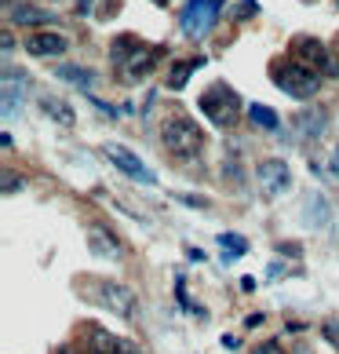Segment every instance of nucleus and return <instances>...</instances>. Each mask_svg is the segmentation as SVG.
Returning a JSON list of instances; mask_svg holds the SVG:
<instances>
[{"label":"nucleus","mask_w":339,"mask_h":354,"mask_svg":"<svg viewBox=\"0 0 339 354\" xmlns=\"http://www.w3.org/2000/svg\"><path fill=\"white\" fill-rule=\"evenodd\" d=\"M255 11H259V8H255V0H241V8H238V19H252Z\"/></svg>","instance_id":"393cba45"},{"label":"nucleus","mask_w":339,"mask_h":354,"mask_svg":"<svg viewBox=\"0 0 339 354\" xmlns=\"http://www.w3.org/2000/svg\"><path fill=\"white\" fill-rule=\"evenodd\" d=\"M41 110H44L55 124H62V128H73V124H77L73 106H70V102H62V99H55V95H41Z\"/></svg>","instance_id":"a211bd4d"},{"label":"nucleus","mask_w":339,"mask_h":354,"mask_svg":"<svg viewBox=\"0 0 339 354\" xmlns=\"http://www.w3.org/2000/svg\"><path fill=\"white\" fill-rule=\"evenodd\" d=\"M201 66H208V62H204L201 55H193V59H182V62H175V66L168 70V88H172V91H182V88H186V81H190V77L197 73Z\"/></svg>","instance_id":"f3484780"},{"label":"nucleus","mask_w":339,"mask_h":354,"mask_svg":"<svg viewBox=\"0 0 339 354\" xmlns=\"http://www.w3.org/2000/svg\"><path fill=\"white\" fill-rule=\"evenodd\" d=\"M219 245H223V263H230V259L249 252V241H244L241 234H219Z\"/></svg>","instance_id":"412c9836"},{"label":"nucleus","mask_w":339,"mask_h":354,"mask_svg":"<svg viewBox=\"0 0 339 354\" xmlns=\"http://www.w3.org/2000/svg\"><path fill=\"white\" fill-rule=\"evenodd\" d=\"M106 157H110V165L117 168V172H124L128 179L146 183V187H153V183H157V172H153V168H146V165L139 161V153H132L128 147H121V142H106Z\"/></svg>","instance_id":"9d476101"},{"label":"nucleus","mask_w":339,"mask_h":354,"mask_svg":"<svg viewBox=\"0 0 339 354\" xmlns=\"http://www.w3.org/2000/svg\"><path fill=\"white\" fill-rule=\"evenodd\" d=\"M179 201H186V205H193V208H204V205H208L204 198H193V194H179Z\"/></svg>","instance_id":"cd10ccee"},{"label":"nucleus","mask_w":339,"mask_h":354,"mask_svg":"<svg viewBox=\"0 0 339 354\" xmlns=\"http://www.w3.org/2000/svg\"><path fill=\"white\" fill-rule=\"evenodd\" d=\"M336 51H339V33H336Z\"/></svg>","instance_id":"c756f323"},{"label":"nucleus","mask_w":339,"mask_h":354,"mask_svg":"<svg viewBox=\"0 0 339 354\" xmlns=\"http://www.w3.org/2000/svg\"><path fill=\"white\" fill-rule=\"evenodd\" d=\"M336 11H339V0H336Z\"/></svg>","instance_id":"2f4dec72"},{"label":"nucleus","mask_w":339,"mask_h":354,"mask_svg":"<svg viewBox=\"0 0 339 354\" xmlns=\"http://www.w3.org/2000/svg\"><path fill=\"white\" fill-rule=\"evenodd\" d=\"M325 128H329V110L325 106H310V110L292 117V139L296 142H314L325 136Z\"/></svg>","instance_id":"9b49d317"},{"label":"nucleus","mask_w":339,"mask_h":354,"mask_svg":"<svg viewBox=\"0 0 339 354\" xmlns=\"http://www.w3.org/2000/svg\"><path fill=\"white\" fill-rule=\"evenodd\" d=\"M249 121L255 128H263V132H270V136L281 132V117L273 113L270 106H263V102H252V106H249Z\"/></svg>","instance_id":"6ab92c4d"},{"label":"nucleus","mask_w":339,"mask_h":354,"mask_svg":"<svg viewBox=\"0 0 339 354\" xmlns=\"http://www.w3.org/2000/svg\"><path fill=\"white\" fill-rule=\"evenodd\" d=\"M321 336H325V339H329V344L339 351V322H325V325H321Z\"/></svg>","instance_id":"4be33fe9"},{"label":"nucleus","mask_w":339,"mask_h":354,"mask_svg":"<svg viewBox=\"0 0 339 354\" xmlns=\"http://www.w3.org/2000/svg\"><path fill=\"white\" fill-rule=\"evenodd\" d=\"M289 55L296 62H303V66H310L314 73H321V77H339V66H336L332 51L325 48L318 37H307V33L292 37V41H289Z\"/></svg>","instance_id":"0eeeda50"},{"label":"nucleus","mask_w":339,"mask_h":354,"mask_svg":"<svg viewBox=\"0 0 339 354\" xmlns=\"http://www.w3.org/2000/svg\"><path fill=\"white\" fill-rule=\"evenodd\" d=\"M219 15H223V0H186V8L179 11V30L190 41H204L215 30Z\"/></svg>","instance_id":"423d86ee"},{"label":"nucleus","mask_w":339,"mask_h":354,"mask_svg":"<svg viewBox=\"0 0 339 354\" xmlns=\"http://www.w3.org/2000/svg\"><path fill=\"white\" fill-rule=\"evenodd\" d=\"M157 4H168V0H157Z\"/></svg>","instance_id":"7c9ffc66"},{"label":"nucleus","mask_w":339,"mask_h":354,"mask_svg":"<svg viewBox=\"0 0 339 354\" xmlns=\"http://www.w3.org/2000/svg\"><path fill=\"white\" fill-rule=\"evenodd\" d=\"M255 179L267 198H281V194L292 190V165L281 161V157H267V161L255 165Z\"/></svg>","instance_id":"1a4fd4ad"},{"label":"nucleus","mask_w":339,"mask_h":354,"mask_svg":"<svg viewBox=\"0 0 339 354\" xmlns=\"http://www.w3.org/2000/svg\"><path fill=\"white\" fill-rule=\"evenodd\" d=\"M77 288H84V296L91 299V304L106 307L110 314H117V318H132L135 314V292L128 285H117L110 278H81L77 281Z\"/></svg>","instance_id":"39448f33"},{"label":"nucleus","mask_w":339,"mask_h":354,"mask_svg":"<svg viewBox=\"0 0 339 354\" xmlns=\"http://www.w3.org/2000/svg\"><path fill=\"white\" fill-rule=\"evenodd\" d=\"M22 190V176L19 172H4V194H15Z\"/></svg>","instance_id":"5701e85b"},{"label":"nucleus","mask_w":339,"mask_h":354,"mask_svg":"<svg viewBox=\"0 0 339 354\" xmlns=\"http://www.w3.org/2000/svg\"><path fill=\"white\" fill-rule=\"evenodd\" d=\"M22 48L30 51L33 59H51V55H62L66 51V37L55 33V30H44V33H30L22 41Z\"/></svg>","instance_id":"ddd939ff"},{"label":"nucleus","mask_w":339,"mask_h":354,"mask_svg":"<svg viewBox=\"0 0 339 354\" xmlns=\"http://www.w3.org/2000/svg\"><path fill=\"white\" fill-rule=\"evenodd\" d=\"M55 354H99V351H91L88 344H84V347H70V344H66V347H59Z\"/></svg>","instance_id":"a878e982"},{"label":"nucleus","mask_w":339,"mask_h":354,"mask_svg":"<svg viewBox=\"0 0 339 354\" xmlns=\"http://www.w3.org/2000/svg\"><path fill=\"white\" fill-rule=\"evenodd\" d=\"M161 142H164V150L172 153V161H193V157L204 150V132L186 113H172V117H164V124H161Z\"/></svg>","instance_id":"7ed1b4c3"},{"label":"nucleus","mask_w":339,"mask_h":354,"mask_svg":"<svg viewBox=\"0 0 339 354\" xmlns=\"http://www.w3.org/2000/svg\"><path fill=\"white\" fill-rule=\"evenodd\" d=\"M197 106H201V113L215 128H223V132H226V128H233V124H238V117H241V95L226 81H212L197 95Z\"/></svg>","instance_id":"20e7f679"},{"label":"nucleus","mask_w":339,"mask_h":354,"mask_svg":"<svg viewBox=\"0 0 339 354\" xmlns=\"http://www.w3.org/2000/svg\"><path fill=\"white\" fill-rule=\"evenodd\" d=\"M91 8H95V0H77V15H91Z\"/></svg>","instance_id":"bb28decb"},{"label":"nucleus","mask_w":339,"mask_h":354,"mask_svg":"<svg viewBox=\"0 0 339 354\" xmlns=\"http://www.w3.org/2000/svg\"><path fill=\"white\" fill-rule=\"evenodd\" d=\"M329 168H332V176L339 179V147H336V150L329 153Z\"/></svg>","instance_id":"c85d7f7f"},{"label":"nucleus","mask_w":339,"mask_h":354,"mask_svg":"<svg viewBox=\"0 0 339 354\" xmlns=\"http://www.w3.org/2000/svg\"><path fill=\"white\" fill-rule=\"evenodd\" d=\"M55 77H59V81H66V84H77V88L84 91V95L91 91V84H95V73L84 70V66H77V62H59V66H55Z\"/></svg>","instance_id":"dca6fc26"},{"label":"nucleus","mask_w":339,"mask_h":354,"mask_svg":"<svg viewBox=\"0 0 339 354\" xmlns=\"http://www.w3.org/2000/svg\"><path fill=\"white\" fill-rule=\"evenodd\" d=\"M88 252H95L102 259H117V256H121V241H117L106 227H99V223H95V227H88Z\"/></svg>","instance_id":"4468645a"},{"label":"nucleus","mask_w":339,"mask_h":354,"mask_svg":"<svg viewBox=\"0 0 339 354\" xmlns=\"http://www.w3.org/2000/svg\"><path fill=\"white\" fill-rule=\"evenodd\" d=\"M4 8H8V22H15V26H48L55 19L51 11L33 8V4H11V0H4Z\"/></svg>","instance_id":"2eb2a0df"},{"label":"nucleus","mask_w":339,"mask_h":354,"mask_svg":"<svg viewBox=\"0 0 339 354\" xmlns=\"http://www.w3.org/2000/svg\"><path fill=\"white\" fill-rule=\"evenodd\" d=\"M252 354H284V351H281V344H278V339H267V344H259Z\"/></svg>","instance_id":"b1692460"},{"label":"nucleus","mask_w":339,"mask_h":354,"mask_svg":"<svg viewBox=\"0 0 339 354\" xmlns=\"http://www.w3.org/2000/svg\"><path fill=\"white\" fill-rule=\"evenodd\" d=\"M270 81L289 99H314L321 88V73H314L303 62H296L292 55H278V59H270Z\"/></svg>","instance_id":"f03ea898"},{"label":"nucleus","mask_w":339,"mask_h":354,"mask_svg":"<svg viewBox=\"0 0 339 354\" xmlns=\"http://www.w3.org/2000/svg\"><path fill=\"white\" fill-rule=\"evenodd\" d=\"M329 201L321 198V194H310L307 198V227H314V230H325L329 227Z\"/></svg>","instance_id":"aec40b11"},{"label":"nucleus","mask_w":339,"mask_h":354,"mask_svg":"<svg viewBox=\"0 0 339 354\" xmlns=\"http://www.w3.org/2000/svg\"><path fill=\"white\" fill-rule=\"evenodd\" d=\"M26 95H30V73L8 62L4 73H0V117H4V121H11V117L22 110Z\"/></svg>","instance_id":"6e6552de"},{"label":"nucleus","mask_w":339,"mask_h":354,"mask_svg":"<svg viewBox=\"0 0 339 354\" xmlns=\"http://www.w3.org/2000/svg\"><path fill=\"white\" fill-rule=\"evenodd\" d=\"M164 55H168L164 44H146V41H142V37H135V33H121V37H113V44H110L113 70H117V77H121L124 84L146 81V77L157 70V62H161Z\"/></svg>","instance_id":"f257e3e1"},{"label":"nucleus","mask_w":339,"mask_h":354,"mask_svg":"<svg viewBox=\"0 0 339 354\" xmlns=\"http://www.w3.org/2000/svg\"><path fill=\"white\" fill-rule=\"evenodd\" d=\"M84 344L91 351H99V354H139V347L132 344V339L113 336V333L102 329V325H84Z\"/></svg>","instance_id":"f8f14e48"}]
</instances>
